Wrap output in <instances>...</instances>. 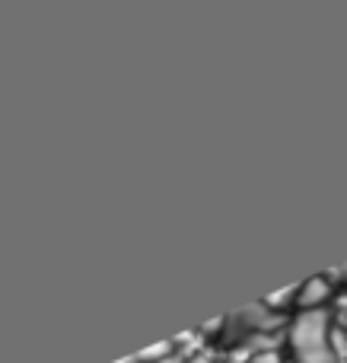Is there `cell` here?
<instances>
[{"label": "cell", "mask_w": 347, "mask_h": 363, "mask_svg": "<svg viewBox=\"0 0 347 363\" xmlns=\"http://www.w3.org/2000/svg\"><path fill=\"white\" fill-rule=\"evenodd\" d=\"M290 345L300 363H331L329 315L322 309L300 313V319L290 325Z\"/></svg>", "instance_id": "obj_1"}, {"label": "cell", "mask_w": 347, "mask_h": 363, "mask_svg": "<svg viewBox=\"0 0 347 363\" xmlns=\"http://www.w3.org/2000/svg\"><path fill=\"white\" fill-rule=\"evenodd\" d=\"M325 300H329V281H322V277H312L303 287H297V306L303 309V313L319 309Z\"/></svg>", "instance_id": "obj_2"}]
</instances>
